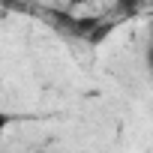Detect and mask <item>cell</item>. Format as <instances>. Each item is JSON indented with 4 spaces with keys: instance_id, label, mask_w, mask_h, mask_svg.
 I'll return each instance as SVG.
<instances>
[{
    "instance_id": "cell-1",
    "label": "cell",
    "mask_w": 153,
    "mask_h": 153,
    "mask_svg": "<svg viewBox=\"0 0 153 153\" xmlns=\"http://www.w3.org/2000/svg\"><path fill=\"white\" fill-rule=\"evenodd\" d=\"M9 126H12V114L0 108V141H3V135L9 132Z\"/></svg>"
},
{
    "instance_id": "cell-2",
    "label": "cell",
    "mask_w": 153,
    "mask_h": 153,
    "mask_svg": "<svg viewBox=\"0 0 153 153\" xmlns=\"http://www.w3.org/2000/svg\"><path fill=\"white\" fill-rule=\"evenodd\" d=\"M147 66H150V72H153V42H150V48H147Z\"/></svg>"
}]
</instances>
